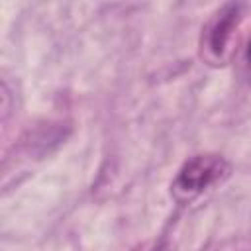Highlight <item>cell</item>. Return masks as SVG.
Wrapping results in <instances>:
<instances>
[{
	"label": "cell",
	"instance_id": "277c9868",
	"mask_svg": "<svg viewBox=\"0 0 251 251\" xmlns=\"http://www.w3.org/2000/svg\"><path fill=\"white\" fill-rule=\"evenodd\" d=\"M153 251H169V247H167L165 243H159V245H157V247H155Z\"/></svg>",
	"mask_w": 251,
	"mask_h": 251
},
{
	"label": "cell",
	"instance_id": "3957f363",
	"mask_svg": "<svg viewBox=\"0 0 251 251\" xmlns=\"http://www.w3.org/2000/svg\"><path fill=\"white\" fill-rule=\"evenodd\" d=\"M245 63H247V65H251V37H249L247 47H245Z\"/></svg>",
	"mask_w": 251,
	"mask_h": 251
},
{
	"label": "cell",
	"instance_id": "7a4b0ae2",
	"mask_svg": "<svg viewBox=\"0 0 251 251\" xmlns=\"http://www.w3.org/2000/svg\"><path fill=\"white\" fill-rule=\"evenodd\" d=\"M239 20H241V4H226L216 12V16L208 24V27L204 31V39H202V47L206 49L210 59L218 61L224 57L226 47L231 39L233 29L237 27Z\"/></svg>",
	"mask_w": 251,
	"mask_h": 251
},
{
	"label": "cell",
	"instance_id": "6da1fadb",
	"mask_svg": "<svg viewBox=\"0 0 251 251\" xmlns=\"http://www.w3.org/2000/svg\"><path fill=\"white\" fill-rule=\"evenodd\" d=\"M229 171L231 167L222 155H194L188 161H184V165L178 169L171 184V194L180 204L192 202L212 186L224 182L229 176Z\"/></svg>",
	"mask_w": 251,
	"mask_h": 251
}]
</instances>
